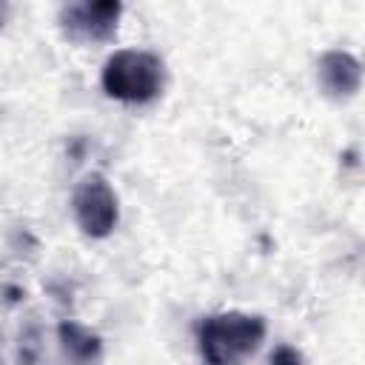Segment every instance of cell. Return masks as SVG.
<instances>
[{"label": "cell", "instance_id": "obj_1", "mask_svg": "<svg viewBox=\"0 0 365 365\" xmlns=\"http://www.w3.org/2000/svg\"><path fill=\"white\" fill-rule=\"evenodd\" d=\"M103 88L108 97L131 106L154 103L165 88V66L151 51H114L103 68Z\"/></svg>", "mask_w": 365, "mask_h": 365}, {"label": "cell", "instance_id": "obj_2", "mask_svg": "<svg viewBox=\"0 0 365 365\" xmlns=\"http://www.w3.org/2000/svg\"><path fill=\"white\" fill-rule=\"evenodd\" d=\"M265 336V325L259 317L248 314H220L208 317L200 328V348L208 365H242L257 354Z\"/></svg>", "mask_w": 365, "mask_h": 365}, {"label": "cell", "instance_id": "obj_3", "mask_svg": "<svg viewBox=\"0 0 365 365\" xmlns=\"http://www.w3.org/2000/svg\"><path fill=\"white\" fill-rule=\"evenodd\" d=\"M74 211L86 234L103 237L117 222V197L111 194L103 177L88 174L83 185L74 191Z\"/></svg>", "mask_w": 365, "mask_h": 365}, {"label": "cell", "instance_id": "obj_4", "mask_svg": "<svg viewBox=\"0 0 365 365\" xmlns=\"http://www.w3.org/2000/svg\"><path fill=\"white\" fill-rule=\"evenodd\" d=\"M117 14L120 6H103V3H77V6H63L60 20L66 29V37L77 43H94L111 37L117 29Z\"/></svg>", "mask_w": 365, "mask_h": 365}]
</instances>
